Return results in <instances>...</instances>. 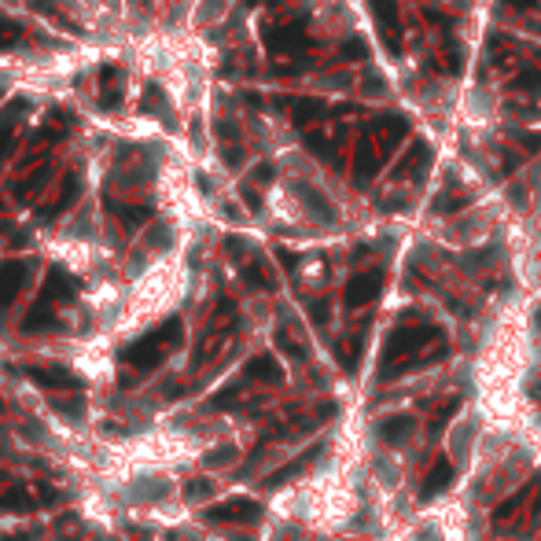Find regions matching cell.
<instances>
[{"mask_svg": "<svg viewBox=\"0 0 541 541\" xmlns=\"http://www.w3.org/2000/svg\"><path fill=\"white\" fill-rule=\"evenodd\" d=\"M177 295H181V284H177V276H173L166 266L147 269V273H144V280L133 288V295H129V298L122 302L115 328H118L122 335H133V332L147 328V324H155L162 313H169V310H173Z\"/></svg>", "mask_w": 541, "mask_h": 541, "instance_id": "6da1fadb", "label": "cell"}, {"mask_svg": "<svg viewBox=\"0 0 541 541\" xmlns=\"http://www.w3.org/2000/svg\"><path fill=\"white\" fill-rule=\"evenodd\" d=\"M431 342H438V328H398L391 339L383 342V364H379V383H387V379H398L401 372H409V369H416V364H424L420 361V350L424 346H431Z\"/></svg>", "mask_w": 541, "mask_h": 541, "instance_id": "7a4b0ae2", "label": "cell"}, {"mask_svg": "<svg viewBox=\"0 0 541 541\" xmlns=\"http://www.w3.org/2000/svg\"><path fill=\"white\" fill-rule=\"evenodd\" d=\"M379 284H383V276L379 273H361L354 284H350V291H346V306L350 310H357V306H369V302L379 295Z\"/></svg>", "mask_w": 541, "mask_h": 541, "instance_id": "3957f363", "label": "cell"}, {"mask_svg": "<svg viewBox=\"0 0 541 541\" xmlns=\"http://www.w3.org/2000/svg\"><path fill=\"white\" fill-rule=\"evenodd\" d=\"M453 483V464L446 461V457H438L435 461V468H431L427 471V479L420 483V497H424V501H427V497H435V493H442L446 486Z\"/></svg>", "mask_w": 541, "mask_h": 541, "instance_id": "277c9868", "label": "cell"}, {"mask_svg": "<svg viewBox=\"0 0 541 541\" xmlns=\"http://www.w3.org/2000/svg\"><path fill=\"white\" fill-rule=\"evenodd\" d=\"M413 427H416V420L413 416H387L383 424H379V438L383 442H405L409 435H413Z\"/></svg>", "mask_w": 541, "mask_h": 541, "instance_id": "5b68a950", "label": "cell"}, {"mask_svg": "<svg viewBox=\"0 0 541 541\" xmlns=\"http://www.w3.org/2000/svg\"><path fill=\"white\" fill-rule=\"evenodd\" d=\"M457 409H461V398H453V401H446V405L438 409L435 416H431V427H427V431H431V438H438V435H442V427H446L453 416H457Z\"/></svg>", "mask_w": 541, "mask_h": 541, "instance_id": "8992f818", "label": "cell"}, {"mask_svg": "<svg viewBox=\"0 0 541 541\" xmlns=\"http://www.w3.org/2000/svg\"><path fill=\"white\" fill-rule=\"evenodd\" d=\"M523 497H527V493H515V497H508V501H501V505H497V508H493V523L501 527L508 515H515V508H519V501H523Z\"/></svg>", "mask_w": 541, "mask_h": 541, "instance_id": "52a82bcc", "label": "cell"}, {"mask_svg": "<svg viewBox=\"0 0 541 541\" xmlns=\"http://www.w3.org/2000/svg\"><path fill=\"white\" fill-rule=\"evenodd\" d=\"M361 346H364V342H361V339H354V342H350V346H346V350H342V369H346V372H354V369H357Z\"/></svg>", "mask_w": 541, "mask_h": 541, "instance_id": "ba28073f", "label": "cell"}]
</instances>
